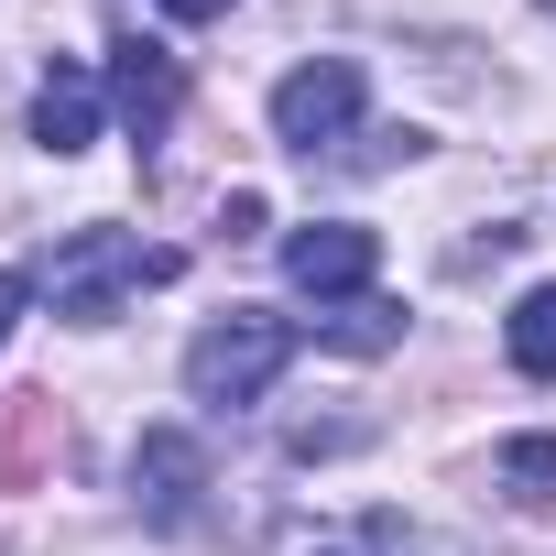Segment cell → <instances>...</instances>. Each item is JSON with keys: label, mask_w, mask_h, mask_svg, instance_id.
<instances>
[{"label": "cell", "mask_w": 556, "mask_h": 556, "mask_svg": "<svg viewBox=\"0 0 556 556\" xmlns=\"http://www.w3.org/2000/svg\"><path fill=\"white\" fill-rule=\"evenodd\" d=\"M502 361H513L523 382H556V285H534V295L502 317Z\"/></svg>", "instance_id": "cell-8"}, {"label": "cell", "mask_w": 556, "mask_h": 556, "mask_svg": "<svg viewBox=\"0 0 556 556\" xmlns=\"http://www.w3.org/2000/svg\"><path fill=\"white\" fill-rule=\"evenodd\" d=\"M34 142H45L55 164L99 142V77H88V66H45V88H34Z\"/></svg>", "instance_id": "cell-7"}, {"label": "cell", "mask_w": 556, "mask_h": 556, "mask_svg": "<svg viewBox=\"0 0 556 556\" xmlns=\"http://www.w3.org/2000/svg\"><path fill=\"white\" fill-rule=\"evenodd\" d=\"M317 556H350V545H317Z\"/></svg>", "instance_id": "cell-14"}, {"label": "cell", "mask_w": 556, "mask_h": 556, "mask_svg": "<svg viewBox=\"0 0 556 556\" xmlns=\"http://www.w3.org/2000/svg\"><path fill=\"white\" fill-rule=\"evenodd\" d=\"M491 469H502V491H513V502H556V437H513Z\"/></svg>", "instance_id": "cell-10"}, {"label": "cell", "mask_w": 556, "mask_h": 556, "mask_svg": "<svg viewBox=\"0 0 556 556\" xmlns=\"http://www.w3.org/2000/svg\"><path fill=\"white\" fill-rule=\"evenodd\" d=\"M317 339H328V350H350V361H371V350H393V339H404V306H382V295H350V306H339Z\"/></svg>", "instance_id": "cell-9"}, {"label": "cell", "mask_w": 556, "mask_h": 556, "mask_svg": "<svg viewBox=\"0 0 556 556\" xmlns=\"http://www.w3.org/2000/svg\"><path fill=\"white\" fill-rule=\"evenodd\" d=\"M371 273H382V229H361V218H317V229H295V240H285V285H295V295H317V306L371 295Z\"/></svg>", "instance_id": "cell-4"}, {"label": "cell", "mask_w": 556, "mask_h": 556, "mask_svg": "<svg viewBox=\"0 0 556 556\" xmlns=\"http://www.w3.org/2000/svg\"><path fill=\"white\" fill-rule=\"evenodd\" d=\"M34 306V273H0V339H12V317Z\"/></svg>", "instance_id": "cell-12"}, {"label": "cell", "mask_w": 556, "mask_h": 556, "mask_svg": "<svg viewBox=\"0 0 556 556\" xmlns=\"http://www.w3.org/2000/svg\"><path fill=\"white\" fill-rule=\"evenodd\" d=\"M361 99H371V88H361V66H350V55H306L285 88H273V142L317 164L328 142H350V131H361Z\"/></svg>", "instance_id": "cell-3"}, {"label": "cell", "mask_w": 556, "mask_h": 556, "mask_svg": "<svg viewBox=\"0 0 556 556\" xmlns=\"http://www.w3.org/2000/svg\"><path fill=\"white\" fill-rule=\"evenodd\" d=\"M110 110H121L131 142L153 153V142L175 131V110H186V66H175L164 45H121V55H110Z\"/></svg>", "instance_id": "cell-5"}, {"label": "cell", "mask_w": 556, "mask_h": 556, "mask_svg": "<svg viewBox=\"0 0 556 556\" xmlns=\"http://www.w3.org/2000/svg\"><path fill=\"white\" fill-rule=\"evenodd\" d=\"M164 12H175V23H218V12H229V0H164Z\"/></svg>", "instance_id": "cell-13"}, {"label": "cell", "mask_w": 556, "mask_h": 556, "mask_svg": "<svg viewBox=\"0 0 556 556\" xmlns=\"http://www.w3.org/2000/svg\"><path fill=\"white\" fill-rule=\"evenodd\" d=\"M262 218H273V207H262V197H251V186H240V197H229V207H218V229H229V240H251V229H262Z\"/></svg>", "instance_id": "cell-11"}, {"label": "cell", "mask_w": 556, "mask_h": 556, "mask_svg": "<svg viewBox=\"0 0 556 556\" xmlns=\"http://www.w3.org/2000/svg\"><path fill=\"white\" fill-rule=\"evenodd\" d=\"M295 350H306V328H295V317L229 306L218 328H197V339H186V393H197V404H218V415H240V404H262V393H273V371H285Z\"/></svg>", "instance_id": "cell-2"}, {"label": "cell", "mask_w": 556, "mask_h": 556, "mask_svg": "<svg viewBox=\"0 0 556 556\" xmlns=\"http://www.w3.org/2000/svg\"><path fill=\"white\" fill-rule=\"evenodd\" d=\"M131 491H142V513H153V523H197V491H207V447H197L186 426H153V437L131 447Z\"/></svg>", "instance_id": "cell-6"}, {"label": "cell", "mask_w": 556, "mask_h": 556, "mask_svg": "<svg viewBox=\"0 0 556 556\" xmlns=\"http://www.w3.org/2000/svg\"><path fill=\"white\" fill-rule=\"evenodd\" d=\"M45 285H55V317H66V328H110L121 295L175 285V251H153V240H131V229H66L55 262H45Z\"/></svg>", "instance_id": "cell-1"}]
</instances>
